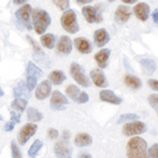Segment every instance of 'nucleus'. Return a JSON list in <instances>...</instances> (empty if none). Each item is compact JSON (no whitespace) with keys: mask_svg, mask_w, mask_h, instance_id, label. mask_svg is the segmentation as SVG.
Instances as JSON below:
<instances>
[{"mask_svg":"<svg viewBox=\"0 0 158 158\" xmlns=\"http://www.w3.org/2000/svg\"><path fill=\"white\" fill-rule=\"evenodd\" d=\"M110 55H111V50H109V49H102L101 51H99L98 53H96L95 60H96V62H97L99 68L104 69L108 67Z\"/></svg>","mask_w":158,"mask_h":158,"instance_id":"obj_19","label":"nucleus"},{"mask_svg":"<svg viewBox=\"0 0 158 158\" xmlns=\"http://www.w3.org/2000/svg\"><path fill=\"white\" fill-rule=\"evenodd\" d=\"M0 120H3V117H2L1 114H0Z\"/></svg>","mask_w":158,"mask_h":158,"instance_id":"obj_48","label":"nucleus"},{"mask_svg":"<svg viewBox=\"0 0 158 158\" xmlns=\"http://www.w3.org/2000/svg\"><path fill=\"white\" fill-rule=\"evenodd\" d=\"M132 15V11L127 6H118L115 12V20L117 23L123 24L130 19Z\"/></svg>","mask_w":158,"mask_h":158,"instance_id":"obj_14","label":"nucleus"},{"mask_svg":"<svg viewBox=\"0 0 158 158\" xmlns=\"http://www.w3.org/2000/svg\"><path fill=\"white\" fill-rule=\"evenodd\" d=\"M65 79H67V76L62 71H53L49 75V80L55 85H60Z\"/></svg>","mask_w":158,"mask_h":158,"instance_id":"obj_22","label":"nucleus"},{"mask_svg":"<svg viewBox=\"0 0 158 158\" xmlns=\"http://www.w3.org/2000/svg\"><path fill=\"white\" fill-rule=\"evenodd\" d=\"M99 98H100L101 101H104V102H109L112 104H121L123 99L119 96H117L113 91L111 90H102L99 93Z\"/></svg>","mask_w":158,"mask_h":158,"instance_id":"obj_13","label":"nucleus"},{"mask_svg":"<svg viewBox=\"0 0 158 158\" xmlns=\"http://www.w3.org/2000/svg\"><path fill=\"white\" fill-rule=\"evenodd\" d=\"M32 23L37 34L42 35L51 24V17L49 13L42 9L32 10Z\"/></svg>","mask_w":158,"mask_h":158,"instance_id":"obj_2","label":"nucleus"},{"mask_svg":"<svg viewBox=\"0 0 158 158\" xmlns=\"http://www.w3.org/2000/svg\"><path fill=\"white\" fill-rule=\"evenodd\" d=\"M139 118V116L137 114H133V113H128V114H122L120 117L118 118L117 122L118 123H124V122H128L131 120H137Z\"/></svg>","mask_w":158,"mask_h":158,"instance_id":"obj_31","label":"nucleus"},{"mask_svg":"<svg viewBox=\"0 0 158 158\" xmlns=\"http://www.w3.org/2000/svg\"><path fill=\"white\" fill-rule=\"evenodd\" d=\"M90 77L94 85L98 86V88H106L109 85L108 79H106V75H104L101 69H95V70L91 71Z\"/></svg>","mask_w":158,"mask_h":158,"instance_id":"obj_12","label":"nucleus"},{"mask_svg":"<svg viewBox=\"0 0 158 158\" xmlns=\"http://www.w3.org/2000/svg\"><path fill=\"white\" fill-rule=\"evenodd\" d=\"M74 44H75L76 49H77L81 54H90L93 50L92 43L89 41L85 37H78L74 40Z\"/></svg>","mask_w":158,"mask_h":158,"instance_id":"obj_17","label":"nucleus"},{"mask_svg":"<svg viewBox=\"0 0 158 158\" xmlns=\"http://www.w3.org/2000/svg\"><path fill=\"white\" fill-rule=\"evenodd\" d=\"M27 0H14V3L17 4V6H20V4H24Z\"/></svg>","mask_w":158,"mask_h":158,"instance_id":"obj_45","label":"nucleus"},{"mask_svg":"<svg viewBox=\"0 0 158 158\" xmlns=\"http://www.w3.org/2000/svg\"><path fill=\"white\" fill-rule=\"evenodd\" d=\"M43 147V142L41 140L39 139H36L34 142H33V144L30 147L29 151H27V155H29L30 158H36V156L38 155V153H39L40 150L42 149Z\"/></svg>","mask_w":158,"mask_h":158,"instance_id":"obj_27","label":"nucleus"},{"mask_svg":"<svg viewBox=\"0 0 158 158\" xmlns=\"http://www.w3.org/2000/svg\"><path fill=\"white\" fill-rule=\"evenodd\" d=\"M152 18H153V21H154L156 24H158V9H156L154 12H153Z\"/></svg>","mask_w":158,"mask_h":158,"instance_id":"obj_42","label":"nucleus"},{"mask_svg":"<svg viewBox=\"0 0 158 158\" xmlns=\"http://www.w3.org/2000/svg\"><path fill=\"white\" fill-rule=\"evenodd\" d=\"M42 70L40 69L39 67H37L33 61H30L27 63V76H32V77H35V78H39L40 76L42 75Z\"/></svg>","mask_w":158,"mask_h":158,"instance_id":"obj_26","label":"nucleus"},{"mask_svg":"<svg viewBox=\"0 0 158 158\" xmlns=\"http://www.w3.org/2000/svg\"><path fill=\"white\" fill-rule=\"evenodd\" d=\"M82 15L85 16V18L89 23H94V22H100L102 20V17H101L100 13L99 11L95 9L93 6H83L82 10Z\"/></svg>","mask_w":158,"mask_h":158,"instance_id":"obj_10","label":"nucleus"},{"mask_svg":"<svg viewBox=\"0 0 158 158\" xmlns=\"http://www.w3.org/2000/svg\"><path fill=\"white\" fill-rule=\"evenodd\" d=\"M27 120L30 122H39L41 121L43 119V115L42 113H40L39 111H38L37 109L35 108H29L27 111Z\"/></svg>","mask_w":158,"mask_h":158,"instance_id":"obj_24","label":"nucleus"},{"mask_svg":"<svg viewBox=\"0 0 158 158\" xmlns=\"http://www.w3.org/2000/svg\"><path fill=\"white\" fill-rule=\"evenodd\" d=\"M148 154L150 158H158V143H154L148 150Z\"/></svg>","mask_w":158,"mask_h":158,"instance_id":"obj_37","label":"nucleus"},{"mask_svg":"<svg viewBox=\"0 0 158 158\" xmlns=\"http://www.w3.org/2000/svg\"><path fill=\"white\" fill-rule=\"evenodd\" d=\"M48 136H49V138L51 140L56 139V138H58V136H59V132L54 128H51V129H49V131H48Z\"/></svg>","mask_w":158,"mask_h":158,"instance_id":"obj_39","label":"nucleus"},{"mask_svg":"<svg viewBox=\"0 0 158 158\" xmlns=\"http://www.w3.org/2000/svg\"><path fill=\"white\" fill-rule=\"evenodd\" d=\"M70 73L72 75V77L78 85L85 86V88H89L91 85L90 79L88 78V76L85 75V71H83V68L81 67L79 63L77 62H73L71 64L70 68Z\"/></svg>","mask_w":158,"mask_h":158,"instance_id":"obj_4","label":"nucleus"},{"mask_svg":"<svg viewBox=\"0 0 158 158\" xmlns=\"http://www.w3.org/2000/svg\"><path fill=\"white\" fill-rule=\"evenodd\" d=\"M11 149H12V156H13V158H22V154H21V152H20L19 147L17 146L15 141H12Z\"/></svg>","mask_w":158,"mask_h":158,"instance_id":"obj_34","label":"nucleus"},{"mask_svg":"<svg viewBox=\"0 0 158 158\" xmlns=\"http://www.w3.org/2000/svg\"><path fill=\"white\" fill-rule=\"evenodd\" d=\"M61 25L65 32L70 34H76L79 31V25L77 22V15L74 10H67L63 12L61 16Z\"/></svg>","mask_w":158,"mask_h":158,"instance_id":"obj_3","label":"nucleus"},{"mask_svg":"<svg viewBox=\"0 0 158 158\" xmlns=\"http://www.w3.org/2000/svg\"><path fill=\"white\" fill-rule=\"evenodd\" d=\"M69 103L68 98L59 91H54L51 96L50 106L54 111H62L65 109V106Z\"/></svg>","mask_w":158,"mask_h":158,"instance_id":"obj_9","label":"nucleus"},{"mask_svg":"<svg viewBox=\"0 0 158 158\" xmlns=\"http://www.w3.org/2000/svg\"><path fill=\"white\" fill-rule=\"evenodd\" d=\"M52 92V85H51L50 80H43L38 85L36 92H35V96L38 100H44L51 95Z\"/></svg>","mask_w":158,"mask_h":158,"instance_id":"obj_11","label":"nucleus"},{"mask_svg":"<svg viewBox=\"0 0 158 158\" xmlns=\"http://www.w3.org/2000/svg\"><path fill=\"white\" fill-rule=\"evenodd\" d=\"M156 112H157V115H158V110H156Z\"/></svg>","mask_w":158,"mask_h":158,"instance_id":"obj_50","label":"nucleus"},{"mask_svg":"<svg viewBox=\"0 0 158 158\" xmlns=\"http://www.w3.org/2000/svg\"><path fill=\"white\" fill-rule=\"evenodd\" d=\"M27 92H29L27 83L24 81H20L18 85H17V86H15L14 90H13V95H14L15 98H20L22 95L27 94Z\"/></svg>","mask_w":158,"mask_h":158,"instance_id":"obj_29","label":"nucleus"},{"mask_svg":"<svg viewBox=\"0 0 158 158\" xmlns=\"http://www.w3.org/2000/svg\"><path fill=\"white\" fill-rule=\"evenodd\" d=\"M3 95H4V92H3V90H2L1 88H0V96H1V97H2V96H3Z\"/></svg>","mask_w":158,"mask_h":158,"instance_id":"obj_47","label":"nucleus"},{"mask_svg":"<svg viewBox=\"0 0 158 158\" xmlns=\"http://www.w3.org/2000/svg\"><path fill=\"white\" fill-rule=\"evenodd\" d=\"M65 92H67V95L69 96V97L75 101V99L77 98V96L79 95V93H80L81 91L79 90V88H77L76 85H70L67 89H65Z\"/></svg>","mask_w":158,"mask_h":158,"instance_id":"obj_30","label":"nucleus"},{"mask_svg":"<svg viewBox=\"0 0 158 158\" xmlns=\"http://www.w3.org/2000/svg\"><path fill=\"white\" fill-rule=\"evenodd\" d=\"M72 49H73V43L71 38L68 36H61L59 42L57 43L58 52L63 55H69L72 52Z\"/></svg>","mask_w":158,"mask_h":158,"instance_id":"obj_18","label":"nucleus"},{"mask_svg":"<svg viewBox=\"0 0 158 158\" xmlns=\"http://www.w3.org/2000/svg\"><path fill=\"white\" fill-rule=\"evenodd\" d=\"M148 143L141 137L135 136L129 140L127 144L128 158H150L148 154Z\"/></svg>","mask_w":158,"mask_h":158,"instance_id":"obj_1","label":"nucleus"},{"mask_svg":"<svg viewBox=\"0 0 158 158\" xmlns=\"http://www.w3.org/2000/svg\"><path fill=\"white\" fill-rule=\"evenodd\" d=\"M89 99H90V97H89V95L86 93H85V92H80L79 93V95L77 96V98L75 99V102L77 103H86L89 101Z\"/></svg>","mask_w":158,"mask_h":158,"instance_id":"obj_36","label":"nucleus"},{"mask_svg":"<svg viewBox=\"0 0 158 158\" xmlns=\"http://www.w3.org/2000/svg\"><path fill=\"white\" fill-rule=\"evenodd\" d=\"M93 0H77V3L78 4H86V3H90V2H92Z\"/></svg>","mask_w":158,"mask_h":158,"instance_id":"obj_43","label":"nucleus"},{"mask_svg":"<svg viewBox=\"0 0 158 158\" xmlns=\"http://www.w3.org/2000/svg\"><path fill=\"white\" fill-rule=\"evenodd\" d=\"M148 131V127L144 122L133 120L132 122H127L122 128V132L126 136H135V135L143 134Z\"/></svg>","mask_w":158,"mask_h":158,"instance_id":"obj_5","label":"nucleus"},{"mask_svg":"<svg viewBox=\"0 0 158 158\" xmlns=\"http://www.w3.org/2000/svg\"><path fill=\"white\" fill-rule=\"evenodd\" d=\"M110 41V35L106 29H98L94 33V42L98 48H102Z\"/></svg>","mask_w":158,"mask_h":158,"instance_id":"obj_16","label":"nucleus"},{"mask_svg":"<svg viewBox=\"0 0 158 158\" xmlns=\"http://www.w3.org/2000/svg\"><path fill=\"white\" fill-rule=\"evenodd\" d=\"M27 106V101L22 98H15L14 101L12 102V109L16 112H19V113L24 112Z\"/></svg>","mask_w":158,"mask_h":158,"instance_id":"obj_28","label":"nucleus"},{"mask_svg":"<svg viewBox=\"0 0 158 158\" xmlns=\"http://www.w3.org/2000/svg\"><path fill=\"white\" fill-rule=\"evenodd\" d=\"M148 85H149V86L152 90L158 91V80H156V79H149L148 80Z\"/></svg>","mask_w":158,"mask_h":158,"instance_id":"obj_40","label":"nucleus"},{"mask_svg":"<svg viewBox=\"0 0 158 158\" xmlns=\"http://www.w3.org/2000/svg\"><path fill=\"white\" fill-rule=\"evenodd\" d=\"M20 117H21V113H17L16 111H11V121L15 122V123H20V121H21V119H20Z\"/></svg>","mask_w":158,"mask_h":158,"instance_id":"obj_38","label":"nucleus"},{"mask_svg":"<svg viewBox=\"0 0 158 158\" xmlns=\"http://www.w3.org/2000/svg\"><path fill=\"white\" fill-rule=\"evenodd\" d=\"M38 126L35 124L34 122H30V123H27L25 126L22 127V129L20 130L18 135V142L20 146H24L31 139V137L36 134Z\"/></svg>","mask_w":158,"mask_h":158,"instance_id":"obj_8","label":"nucleus"},{"mask_svg":"<svg viewBox=\"0 0 158 158\" xmlns=\"http://www.w3.org/2000/svg\"><path fill=\"white\" fill-rule=\"evenodd\" d=\"M54 152L57 158H72V148L69 138H61L54 146Z\"/></svg>","mask_w":158,"mask_h":158,"instance_id":"obj_7","label":"nucleus"},{"mask_svg":"<svg viewBox=\"0 0 158 158\" xmlns=\"http://www.w3.org/2000/svg\"><path fill=\"white\" fill-rule=\"evenodd\" d=\"M37 78L35 77H32V76H27V90L29 92H32L34 90L35 88H36L37 85Z\"/></svg>","mask_w":158,"mask_h":158,"instance_id":"obj_33","label":"nucleus"},{"mask_svg":"<svg viewBox=\"0 0 158 158\" xmlns=\"http://www.w3.org/2000/svg\"><path fill=\"white\" fill-rule=\"evenodd\" d=\"M75 144L79 148H85L89 147L92 144L93 142V138H92L91 135H89L88 133H79L76 135L75 139H74Z\"/></svg>","mask_w":158,"mask_h":158,"instance_id":"obj_21","label":"nucleus"},{"mask_svg":"<svg viewBox=\"0 0 158 158\" xmlns=\"http://www.w3.org/2000/svg\"><path fill=\"white\" fill-rule=\"evenodd\" d=\"M148 101H149L150 106L153 109L158 110V94H152V95H150L149 98H148Z\"/></svg>","mask_w":158,"mask_h":158,"instance_id":"obj_35","label":"nucleus"},{"mask_svg":"<svg viewBox=\"0 0 158 158\" xmlns=\"http://www.w3.org/2000/svg\"><path fill=\"white\" fill-rule=\"evenodd\" d=\"M109 1H111V2H113V1H114V0H109Z\"/></svg>","mask_w":158,"mask_h":158,"instance_id":"obj_49","label":"nucleus"},{"mask_svg":"<svg viewBox=\"0 0 158 158\" xmlns=\"http://www.w3.org/2000/svg\"><path fill=\"white\" fill-rule=\"evenodd\" d=\"M139 63L142 67V71L146 74L147 76H151L152 74H154V72L156 71V62H155L153 59H150V58H142V59H139Z\"/></svg>","mask_w":158,"mask_h":158,"instance_id":"obj_20","label":"nucleus"},{"mask_svg":"<svg viewBox=\"0 0 158 158\" xmlns=\"http://www.w3.org/2000/svg\"><path fill=\"white\" fill-rule=\"evenodd\" d=\"M122 2H124V3H127V4H133L135 3V2H137L138 0H121Z\"/></svg>","mask_w":158,"mask_h":158,"instance_id":"obj_46","label":"nucleus"},{"mask_svg":"<svg viewBox=\"0 0 158 158\" xmlns=\"http://www.w3.org/2000/svg\"><path fill=\"white\" fill-rule=\"evenodd\" d=\"M124 82H126V85L130 86L131 89H133V90H138V89L141 88V80L136 77V76H133V75H127L126 77H124Z\"/></svg>","mask_w":158,"mask_h":158,"instance_id":"obj_25","label":"nucleus"},{"mask_svg":"<svg viewBox=\"0 0 158 158\" xmlns=\"http://www.w3.org/2000/svg\"><path fill=\"white\" fill-rule=\"evenodd\" d=\"M15 122H13V121H9V122H6V124H4V127H3V130L6 132H12L13 130L15 129Z\"/></svg>","mask_w":158,"mask_h":158,"instance_id":"obj_41","label":"nucleus"},{"mask_svg":"<svg viewBox=\"0 0 158 158\" xmlns=\"http://www.w3.org/2000/svg\"><path fill=\"white\" fill-rule=\"evenodd\" d=\"M31 14H32V6L30 4H25V6H21L15 13V16L18 19L19 23L27 27L29 31L33 30L32 23H31Z\"/></svg>","mask_w":158,"mask_h":158,"instance_id":"obj_6","label":"nucleus"},{"mask_svg":"<svg viewBox=\"0 0 158 158\" xmlns=\"http://www.w3.org/2000/svg\"><path fill=\"white\" fill-rule=\"evenodd\" d=\"M40 41H41V44L43 45L44 48L49 50H52L54 49L55 47V43H56V37L54 34H44L42 35L41 38H40Z\"/></svg>","mask_w":158,"mask_h":158,"instance_id":"obj_23","label":"nucleus"},{"mask_svg":"<svg viewBox=\"0 0 158 158\" xmlns=\"http://www.w3.org/2000/svg\"><path fill=\"white\" fill-rule=\"evenodd\" d=\"M79 158H93V157H92L89 153H81V154L79 155Z\"/></svg>","mask_w":158,"mask_h":158,"instance_id":"obj_44","label":"nucleus"},{"mask_svg":"<svg viewBox=\"0 0 158 158\" xmlns=\"http://www.w3.org/2000/svg\"><path fill=\"white\" fill-rule=\"evenodd\" d=\"M134 13L136 17L141 21H147L150 16V6L146 2H139L134 7Z\"/></svg>","mask_w":158,"mask_h":158,"instance_id":"obj_15","label":"nucleus"},{"mask_svg":"<svg viewBox=\"0 0 158 158\" xmlns=\"http://www.w3.org/2000/svg\"><path fill=\"white\" fill-rule=\"evenodd\" d=\"M53 2L61 11H67L70 7V0H53Z\"/></svg>","mask_w":158,"mask_h":158,"instance_id":"obj_32","label":"nucleus"}]
</instances>
